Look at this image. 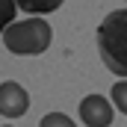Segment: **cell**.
<instances>
[{
	"mask_svg": "<svg viewBox=\"0 0 127 127\" xmlns=\"http://www.w3.org/2000/svg\"><path fill=\"white\" fill-rule=\"evenodd\" d=\"M97 53L109 74L127 80V9H112L97 24Z\"/></svg>",
	"mask_w": 127,
	"mask_h": 127,
	"instance_id": "6da1fadb",
	"label": "cell"
},
{
	"mask_svg": "<svg viewBox=\"0 0 127 127\" xmlns=\"http://www.w3.org/2000/svg\"><path fill=\"white\" fill-rule=\"evenodd\" d=\"M50 41H53V30L38 15L24 18V21H15L3 32V44L15 56H38V53H44L50 47Z\"/></svg>",
	"mask_w": 127,
	"mask_h": 127,
	"instance_id": "7a4b0ae2",
	"label": "cell"
},
{
	"mask_svg": "<svg viewBox=\"0 0 127 127\" xmlns=\"http://www.w3.org/2000/svg\"><path fill=\"white\" fill-rule=\"evenodd\" d=\"M77 112H80V121L86 127H109L112 124V115H115V106L103 95H86L80 100Z\"/></svg>",
	"mask_w": 127,
	"mask_h": 127,
	"instance_id": "3957f363",
	"label": "cell"
},
{
	"mask_svg": "<svg viewBox=\"0 0 127 127\" xmlns=\"http://www.w3.org/2000/svg\"><path fill=\"white\" fill-rule=\"evenodd\" d=\"M30 109V95L21 83L3 80L0 83V115L3 118H21Z\"/></svg>",
	"mask_w": 127,
	"mask_h": 127,
	"instance_id": "277c9868",
	"label": "cell"
},
{
	"mask_svg": "<svg viewBox=\"0 0 127 127\" xmlns=\"http://www.w3.org/2000/svg\"><path fill=\"white\" fill-rule=\"evenodd\" d=\"M65 0H15V6L18 9H24L27 15H50V12H56L59 6H62Z\"/></svg>",
	"mask_w": 127,
	"mask_h": 127,
	"instance_id": "5b68a950",
	"label": "cell"
},
{
	"mask_svg": "<svg viewBox=\"0 0 127 127\" xmlns=\"http://www.w3.org/2000/svg\"><path fill=\"white\" fill-rule=\"evenodd\" d=\"M15 15H18L15 0H0V35L6 32V27H9V24H15Z\"/></svg>",
	"mask_w": 127,
	"mask_h": 127,
	"instance_id": "8992f818",
	"label": "cell"
},
{
	"mask_svg": "<svg viewBox=\"0 0 127 127\" xmlns=\"http://www.w3.org/2000/svg\"><path fill=\"white\" fill-rule=\"evenodd\" d=\"M109 95H112V106H115L121 115H127V80H118Z\"/></svg>",
	"mask_w": 127,
	"mask_h": 127,
	"instance_id": "52a82bcc",
	"label": "cell"
},
{
	"mask_svg": "<svg viewBox=\"0 0 127 127\" xmlns=\"http://www.w3.org/2000/svg\"><path fill=\"white\" fill-rule=\"evenodd\" d=\"M38 127H77V124H74V118L65 115V112H47V115L38 121Z\"/></svg>",
	"mask_w": 127,
	"mask_h": 127,
	"instance_id": "ba28073f",
	"label": "cell"
},
{
	"mask_svg": "<svg viewBox=\"0 0 127 127\" xmlns=\"http://www.w3.org/2000/svg\"><path fill=\"white\" fill-rule=\"evenodd\" d=\"M3 127H12V124H3Z\"/></svg>",
	"mask_w": 127,
	"mask_h": 127,
	"instance_id": "9c48e42d",
	"label": "cell"
}]
</instances>
